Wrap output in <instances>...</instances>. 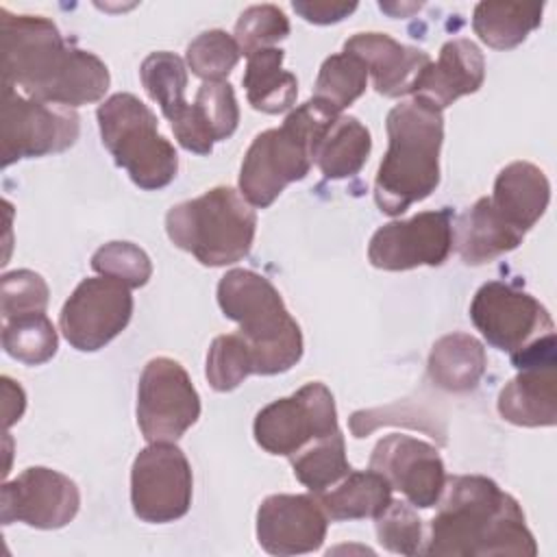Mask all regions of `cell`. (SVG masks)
<instances>
[{
	"label": "cell",
	"instance_id": "obj_7",
	"mask_svg": "<svg viewBox=\"0 0 557 557\" xmlns=\"http://www.w3.org/2000/svg\"><path fill=\"white\" fill-rule=\"evenodd\" d=\"M96 117L104 148L137 187L154 191L174 181L178 154L159 133L157 115L135 94L109 96L98 107Z\"/></svg>",
	"mask_w": 557,
	"mask_h": 557
},
{
	"label": "cell",
	"instance_id": "obj_40",
	"mask_svg": "<svg viewBox=\"0 0 557 557\" xmlns=\"http://www.w3.org/2000/svg\"><path fill=\"white\" fill-rule=\"evenodd\" d=\"M294 11L311 24H335L348 17L357 2H331V0H294Z\"/></svg>",
	"mask_w": 557,
	"mask_h": 557
},
{
	"label": "cell",
	"instance_id": "obj_25",
	"mask_svg": "<svg viewBox=\"0 0 557 557\" xmlns=\"http://www.w3.org/2000/svg\"><path fill=\"white\" fill-rule=\"evenodd\" d=\"M333 522L376 518L392 503V485L376 470H350L335 490L315 496Z\"/></svg>",
	"mask_w": 557,
	"mask_h": 557
},
{
	"label": "cell",
	"instance_id": "obj_28",
	"mask_svg": "<svg viewBox=\"0 0 557 557\" xmlns=\"http://www.w3.org/2000/svg\"><path fill=\"white\" fill-rule=\"evenodd\" d=\"M542 2H479L472 13V28L485 46L509 50L542 24Z\"/></svg>",
	"mask_w": 557,
	"mask_h": 557
},
{
	"label": "cell",
	"instance_id": "obj_21",
	"mask_svg": "<svg viewBox=\"0 0 557 557\" xmlns=\"http://www.w3.org/2000/svg\"><path fill=\"white\" fill-rule=\"evenodd\" d=\"M498 413L518 426H553L557 422V361L520 368L498 394Z\"/></svg>",
	"mask_w": 557,
	"mask_h": 557
},
{
	"label": "cell",
	"instance_id": "obj_15",
	"mask_svg": "<svg viewBox=\"0 0 557 557\" xmlns=\"http://www.w3.org/2000/svg\"><path fill=\"white\" fill-rule=\"evenodd\" d=\"M81 507L76 483L46 466H33L7 481L0 492V518L4 524L24 522L35 529H61L74 520Z\"/></svg>",
	"mask_w": 557,
	"mask_h": 557
},
{
	"label": "cell",
	"instance_id": "obj_38",
	"mask_svg": "<svg viewBox=\"0 0 557 557\" xmlns=\"http://www.w3.org/2000/svg\"><path fill=\"white\" fill-rule=\"evenodd\" d=\"M376 537L383 548L396 555L422 553V520L411 503L394 500L374 518Z\"/></svg>",
	"mask_w": 557,
	"mask_h": 557
},
{
	"label": "cell",
	"instance_id": "obj_6",
	"mask_svg": "<svg viewBox=\"0 0 557 557\" xmlns=\"http://www.w3.org/2000/svg\"><path fill=\"white\" fill-rule=\"evenodd\" d=\"M170 242L202 265L220 268L244 259L257 233V213L246 198L218 185L198 198L174 205L165 215Z\"/></svg>",
	"mask_w": 557,
	"mask_h": 557
},
{
	"label": "cell",
	"instance_id": "obj_8",
	"mask_svg": "<svg viewBox=\"0 0 557 557\" xmlns=\"http://www.w3.org/2000/svg\"><path fill=\"white\" fill-rule=\"evenodd\" d=\"M191 466L174 442H150L131 468V505L139 520L165 524L191 507Z\"/></svg>",
	"mask_w": 557,
	"mask_h": 557
},
{
	"label": "cell",
	"instance_id": "obj_41",
	"mask_svg": "<svg viewBox=\"0 0 557 557\" xmlns=\"http://www.w3.org/2000/svg\"><path fill=\"white\" fill-rule=\"evenodd\" d=\"M2 396H4V429H9L13 422L22 418L26 407V396H24V389L9 376H2Z\"/></svg>",
	"mask_w": 557,
	"mask_h": 557
},
{
	"label": "cell",
	"instance_id": "obj_29",
	"mask_svg": "<svg viewBox=\"0 0 557 557\" xmlns=\"http://www.w3.org/2000/svg\"><path fill=\"white\" fill-rule=\"evenodd\" d=\"M141 85L148 96L161 107V113L170 120L172 128L178 126L191 104L185 100L187 89V67L185 61L168 50L150 52L139 67Z\"/></svg>",
	"mask_w": 557,
	"mask_h": 557
},
{
	"label": "cell",
	"instance_id": "obj_5",
	"mask_svg": "<svg viewBox=\"0 0 557 557\" xmlns=\"http://www.w3.org/2000/svg\"><path fill=\"white\" fill-rule=\"evenodd\" d=\"M218 305L239 324L237 333L252 352L255 374H281L300 361V326L265 276L244 268L228 270L218 283Z\"/></svg>",
	"mask_w": 557,
	"mask_h": 557
},
{
	"label": "cell",
	"instance_id": "obj_27",
	"mask_svg": "<svg viewBox=\"0 0 557 557\" xmlns=\"http://www.w3.org/2000/svg\"><path fill=\"white\" fill-rule=\"evenodd\" d=\"M372 150L370 131L355 115H337L322 135L315 150V165L324 178L355 176Z\"/></svg>",
	"mask_w": 557,
	"mask_h": 557
},
{
	"label": "cell",
	"instance_id": "obj_4",
	"mask_svg": "<svg viewBox=\"0 0 557 557\" xmlns=\"http://www.w3.org/2000/svg\"><path fill=\"white\" fill-rule=\"evenodd\" d=\"M337 115L342 113L311 98L296 107L278 128L259 133L239 168V194L246 202L265 209L289 183L302 181L313 165L322 135Z\"/></svg>",
	"mask_w": 557,
	"mask_h": 557
},
{
	"label": "cell",
	"instance_id": "obj_16",
	"mask_svg": "<svg viewBox=\"0 0 557 557\" xmlns=\"http://www.w3.org/2000/svg\"><path fill=\"white\" fill-rule=\"evenodd\" d=\"M370 468L383 474L392 490L403 492L420 509L437 505L446 485V470L437 448L400 433L376 442L370 455Z\"/></svg>",
	"mask_w": 557,
	"mask_h": 557
},
{
	"label": "cell",
	"instance_id": "obj_1",
	"mask_svg": "<svg viewBox=\"0 0 557 557\" xmlns=\"http://www.w3.org/2000/svg\"><path fill=\"white\" fill-rule=\"evenodd\" d=\"M2 83L22 87L26 98L76 109L98 102L111 83L109 67L94 52L67 44L44 15L0 9Z\"/></svg>",
	"mask_w": 557,
	"mask_h": 557
},
{
	"label": "cell",
	"instance_id": "obj_2",
	"mask_svg": "<svg viewBox=\"0 0 557 557\" xmlns=\"http://www.w3.org/2000/svg\"><path fill=\"white\" fill-rule=\"evenodd\" d=\"M424 555L535 557L537 546L518 500L481 474L446 479Z\"/></svg>",
	"mask_w": 557,
	"mask_h": 557
},
{
	"label": "cell",
	"instance_id": "obj_36",
	"mask_svg": "<svg viewBox=\"0 0 557 557\" xmlns=\"http://www.w3.org/2000/svg\"><path fill=\"white\" fill-rule=\"evenodd\" d=\"M287 35H289V20L278 7L252 4L239 15L233 37L239 46V52L250 57L257 50L274 48V44L285 39Z\"/></svg>",
	"mask_w": 557,
	"mask_h": 557
},
{
	"label": "cell",
	"instance_id": "obj_18",
	"mask_svg": "<svg viewBox=\"0 0 557 557\" xmlns=\"http://www.w3.org/2000/svg\"><path fill=\"white\" fill-rule=\"evenodd\" d=\"M344 52L359 57L374 89L387 98L413 94V87L431 63V57L413 46H405L385 33H355L344 44Z\"/></svg>",
	"mask_w": 557,
	"mask_h": 557
},
{
	"label": "cell",
	"instance_id": "obj_33",
	"mask_svg": "<svg viewBox=\"0 0 557 557\" xmlns=\"http://www.w3.org/2000/svg\"><path fill=\"white\" fill-rule=\"evenodd\" d=\"M205 374L215 392H231L255 374L252 352L239 333L218 335L207 352Z\"/></svg>",
	"mask_w": 557,
	"mask_h": 557
},
{
	"label": "cell",
	"instance_id": "obj_14",
	"mask_svg": "<svg viewBox=\"0 0 557 557\" xmlns=\"http://www.w3.org/2000/svg\"><path fill=\"white\" fill-rule=\"evenodd\" d=\"M450 250L453 213L450 209H437L376 228L368 244V259L379 270L400 272L420 265H442Z\"/></svg>",
	"mask_w": 557,
	"mask_h": 557
},
{
	"label": "cell",
	"instance_id": "obj_39",
	"mask_svg": "<svg viewBox=\"0 0 557 557\" xmlns=\"http://www.w3.org/2000/svg\"><path fill=\"white\" fill-rule=\"evenodd\" d=\"M48 285L41 274L33 270H13L2 276V318L46 311Z\"/></svg>",
	"mask_w": 557,
	"mask_h": 557
},
{
	"label": "cell",
	"instance_id": "obj_13",
	"mask_svg": "<svg viewBox=\"0 0 557 557\" xmlns=\"http://www.w3.org/2000/svg\"><path fill=\"white\" fill-rule=\"evenodd\" d=\"M133 315L131 287L98 276L83 278L59 313V326L67 344L81 352H94L115 339Z\"/></svg>",
	"mask_w": 557,
	"mask_h": 557
},
{
	"label": "cell",
	"instance_id": "obj_17",
	"mask_svg": "<svg viewBox=\"0 0 557 557\" xmlns=\"http://www.w3.org/2000/svg\"><path fill=\"white\" fill-rule=\"evenodd\" d=\"M329 516L311 494H272L257 509V540L270 555H305L322 546Z\"/></svg>",
	"mask_w": 557,
	"mask_h": 557
},
{
	"label": "cell",
	"instance_id": "obj_11",
	"mask_svg": "<svg viewBox=\"0 0 557 557\" xmlns=\"http://www.w3.org/2000/svg\"><path fill=\"white\" fill-rule=\"evenodd\" d=\"M337 429L333 394L320 381H311L292 396L265 405L252 424L257 444L265 453L283 457H292L313 440Z\"/></svg>",
	"mask_w": 557,
	"mask_h": 557
},
{
	"label": "cell",
	"instance_id": "obj_34",
	"mask_svg": "<svg viewBox=\"0 0 557 557\" xmlns=\"http://www.w3.org/2000/svg\"><path fill=\"white\" fill-rule=\"evenodd\" d=\"M242 52L233 35L222 28H211L200 33L189 41L185 50L187 67L198 78L207 81H224L233 67L237 65Z\"/></svg>",
	"mask_w": 557,
	"mask_h": 557
},
{
	"label": "cell",
	"instance_id": "obj_42",
	"mask_svg": "<svg viewBox=\"0 0 557 557\" xmlns=\"http://www.w3.org/2000/svg\"><path fill=\"white\" fill-rule=\"evenodd\" d=\"M379 7H381V11L389 13L392 17H398V15H405L407 11H418L420 9V4H394V2H381Z\"/></svg>",
	"mask_w": 557,
	"mask_h": 557
},
{
	"label": "cell",
	"instance_id": "obj_10",
	"mask_svg": "<svg viewBox=\"0 0 557 557\" xmlns=\"http://www.w3.org/2000/svg\"><path fill=\"white\" fill-rule=\"evenodd\" d=\"M200 418V396L187 370L154 357L144 366L137 385V424L148 442H176Z\"/></svg>",
	"mask_w": 557,
	"mask_h": 557
},
{
	"label": "cell",
	"instance_id": "obj_24",
	"mask_svg": "<svg viewBox=\"0 0 557 557\" xmlns=\"http://www.w3.org/2000/svg\"><path fill=\"white\" fill-rule=\"evenodd\" d=\"M487 366L483 344L468 333L440 337L429 352V379L446 392H470L481 381Z\"/></svg>",
	"mask_w": 557,
	"mask_h": 557
},
{
	"label": "cell",
	"instance_id": "obj_37",
	"mask_svg": "<svg viewBox=\"0 0 557 557\" xmlns=\"http://www.w3.org/2000/svg\"><path fill=\"white\" fill-rule=\"evenodd\" d=\"M91 268L100 276L115 278L126 287H144L152 274L150 257L131 242H109L91 257Z\"/></svg>",
	"mask_w": 557,
	"mask_h": 557
},
{
	"label": "cell",
	"instance_id": "obj_26",
	"mask_svg": "<svg viewBox=\"0 0 557 557\" xmlns=\"http://www.w3.org/2000/svg\"><path fill=\"white\" fill-rule=\"evenodd\" d=\"M283 59L285 50L281 48H263L248 57L242 83L252 109L274 115L294 107L298 81L292 72L283 70Z\"/></svg>",
	"mask_w": 557,
	"mask_h": 557
},
{
	"label": "cell",
	"instance_id": "obj_32",
	"mask_svg": "<svg viewBox=\"0 0 557 557\" xmlns=\"http://www.w3.org/2000/svg\"><path fill=\"white\" fill-rule=\"evenodd\" d=\"M368 83V67L366 63L350 54V52H337L324 59L320 65L315 85H313V98L322 100L337 113H342L346 107H350L363 91Z\"/></svg>",
	"mask_w": 557,
	"mask_h": 557
},
{
	"label": "cell",
	"instance_id": "obj_19",
	"mask_svg": "<svg viewBox=\"0 0 557 557\" xmlns=\"http://www.w3.org/2000/svg\"><path fill=\"white\" fill-rule=\"evenodd\" d=\"M485 78V59L479 46L466 37L450 39L442 46L437 61L420 74L413 98H422L435 109L450 107L457 98L479 91Z\"/></svg>",
	"mask_w": 557,
	"mask_h": 557
},
{
	"label": "cell",
	"instance_id": "obj_3",
	"mask_svg": "<svg viewBox=\"0 0 557 557\" xmlns=\"http://www.w3.org/2000/svg\"><path fill=\"white\" fill-rule=\"evenodd\" d=\"M387 152L374 178V202L387 215L405 213L440 185V150L444 141L442 111L422 98L389 109Z\"/></svg>",
	"mask_w": 557,
	"mask_h": 557
},
{
	"label": "cell",
	"instance_id": "obj_12",
	"mask_svg": "<svg viewBox=\"0 0 557 557\" xmlns=\"http://www.w3.org/2000/svg\"><path fill=\"white\" fill-rule=\"evenodd\" d=\"M470 320L487 344L509 355L555 333L548 309L529 292L503 281H487L476 289Z\"/></svg>",
	"mask_w": 557,
	"mask_h": 557
},
{
	"label": "cell",
	"instance_id": "obj_23",
	"mask_svg": "<svg viewBox=\"0 0 557 557\" xmlns=\"http://www.w3.org/2000/svg\"><path fill=\"white\" fill-rule=\"evenodd\" d=\"M524 235L509 226L500 213L492 207L490 196L479 198L468 207L453 228V244L463 263L483 265L496 257L511 252L522 244Z\"/></svg>",
	"mask_w": 557,
	"mask_h": 557
},
{
	"label": "cell",
	"instance_id": "obj_31",
	"mask_svg": "<svg viewBox=\"0 0 557 557\" xmlns=\"http://www.w3.org/2000/svg\"><path fill=\"white\" fill-rule=\"evenodd\" d=\"M2 348L9 357L26 366H41L50 361L59 348L57 329L46 311L9 318L2 326Z\"/></svg>",
	"mask_w": 557,
	"mask_h": 557
},
{
	"label": "cell",
	"instance_id": "obj_35",
	"mask_svg": "<svg viewBox=\"0 0 557 557\" xmlns=\"http://www.w3.org/2000/svg\"><path fill=\"white\" fill-rule=\"evenodd\" d=\"M350 433L355 437H366L381 424H405L418 431L437 437L442 444L446 442L444 422L437 424V418L426 407H413L409 400H398L383 409H361L350 416Z\"/></svg>",
	"mask_w": 557,
	"mask_h": 557
},
{
	"label": "cell",
	"instance_id": "obj_20",
	"mask_svg": "<svg viewBox=\"0 0 557 557\" xmlns=\"http://www.w3.org/2000/svg\"><path fill=\"white\" fill-rule=\"evenodd\" d=\"M239 124V107L231 83L207 81L196 94L187 117L174 126L178 144L196 154H209L213 141L228 139Z\"/></svg>",
	"mask_w": 557,
	"mask_h": 557
},
{
	"label": "cell",
	"instance_id": "obj_9",
	"mask_svg": "<svg viewBox=\"0 0 557 557\" xmlns=\"http://www.w3.org/2000/svg\"><path fill=\"white\" fill-rule=\"evenodd\" d=\"M2 168L20 159H35L63 152L78 139V115L67 107L24 98L13 85L2 83Z\"/></svg>",
	"mask_w": 557,
	"mask_h": 557
},
{
	"label": "cell",
	"instance_id": "obj_30",
	"mask_svg": "<svg viewBox=\"0 0 557 557\" xmlns=\"http://www.w3.org/2000/svg\"><path fill=\"white\" fill-rule=\"evenodd\" d=\"M289 459L294 476L313 494H320L326 487L339 483L350 472V463L346 459V442L339 429L331 435L313 440Z\"/></svg>",
	"mask_w": 557,
	"mask_h": 557
},
{
	"label": "cell",
	"instance_id": "obj_22",
	"mask_svg": "<svg viewBox=\"0 0 557 557\" xmlns=\"http://www.w3.org/2000/svg\"><path fill=\"white\" fill-rule=\"evenodd\" d=\"M548 200L550 183L546 174L529 161L505 165L498 172L494 194L490 196V202L500 218L522 235L544 215Z\"/></svg>",
	"mask_w": 557,
	"mask_h": 557
}]
</instances>
